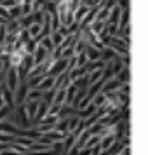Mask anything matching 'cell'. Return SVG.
Listing matches in <instances>:
<instances>
[{
	"label": "cell",
	"instance_id": "5",
	"mask_svg": "<svg viewBox=\"0 0 148 155\" xmlns=\"http://www.w3.org/2000/svg\"><path fill=\"white\" fill-rule=\"evenodd\" d=\"M9 12V19H19L21 18V4H14L12 7L7 9Z\"/></svg>",
	"mask_w": 148,
	"mask_h": 155
},
{
	"label": "cell",
	"instance_id": "8",
	"mask_svg": "<svg viewBox=\"0 0 148 155\" xmlns=\"http://www.w3.org/2000/svg\"><path fill=\"white\" fill-rule=\"evenodd\" d=\"M23 49H25V52H26V54H33V52H35V49H37V42L33 40V38H30L26 44H23Z\"/></svg>",
	"mask_w": 148,
	"mask_h": 155
},
{
	"label": "cell",
	"instance_id": "4",
	"mask_svg": "<svg viewBox=\"0 0 148 155\" xmlns=\"http://www.w3.org/2000/svg\"><path fill=\"white\" fill-rule=\"evenodd\" d=\"M87 11H89V7L85 5V4H80L77 7V11L73 12V21H77V23H80V19L84 18L85 14H87Z\"/></svg>",
	"mask_w": 148,
	"mask_h": 155
},
{
	"label": "cell",
	"instance_id": "12",
	"mask_svg": "<svg viewBox=\"0 0 148 155\" xmlns=\"http://www.w3.org/2000/svg\"><path fill=\"white\" fill-rule=\"evenodd\" d=\"M45 2H56V0H45Z\"/></svg>",
	"mask_w": 148,
	"mask_h": 155
},
{
	"label": "cell",
	"instance_id": "11",
	"mask_svg": "<svg viewBox=\"0 0 148 155\" xmlns=\"http://www.w3.org/2000/svg\"><path fill=\"white\" fill-rule=\"evenodd\" d=\"M112 140H113V138H108V140H105L103 143H101V148H106L108 145H110V143H112Z\"/></svg>",
	"mask_w": 148,
	"mask_h": 155
},
{
	"label": "cell",
	"instance_id": "2",
	"mask_svg": "<svg viewBox=\"0 0 148 155\" xmlns=\"http://www.w3.org/2000/svg\"><path fill=\"white\" fill-rule=\"evenodd\" d=\"M85 56H87V61H96V59H101V51L96 49V47H91V45H87L84 49Z\"/></svg>",
	"mask_w": 148,
	"mask_h": 155
},
{
	"label": "cell",
	"instance_id": "7",
	"mask_svg": "<svg viewBox=\"0 0 148 155\" xmlns=\"http://www.w3.org/2000/svg\"><path fill=\"white\" fill-rule=\"evenodd\" d=\"M44 91H38V89H30V92H26V101H40L42 99Z\"/></svg>",
	"mask_w": 148,
	"mask_h": 155
},
{
	"label": "cell",
	"instance_id": "10",
	"mask_svg": "<svg viewBox=\"0 0 148 155\" xmlns=\"http://www.w3.org/2000/svg\"><path fill=\"white\" fill-rule=\"evenodd\" d=\"M11 106H7V105H4V106H0V120L4 119V117H7L9 113H11Z\"/></svg>",
	"mask_w": 148,
	"mask_h": 155
},
{
	"label": "cell",
	"instance_id": "6",
	"mask_svg": "<svg viewBox=\"0 0 148 155\" xmlns=\"http://www.w3.org/2000/svg\"><path fill=\"white\" fill-rule=\"evenodd\" d=\"M21 30V26H19V21L18 19H9L7 25H5V31L7 33H18Z\"/></svg>",
	"mask_w": 148,
	"mask_h": 155
},
{
	"label": "cell",
	"instance_id": "3",
	"mask_svg": "<svg viewBox=\"0 0 148 155\" xmlns=\"http://www.w3.org/2000/svg\"><path fill=\"white\" fill-rule=\"evenodd\" d=\"M115 58H119V54H117L112 47H103V49H101V59H103V61H113Z\"/></svg>",
	"mask_w": 148,
	"mask_h": 155
},
{
	"label": "cell",
	"instance_id": "1",
	"mask_svg": "<svg viewBox=\"0 0 148 155\" xmlns=\"http://www.w3.org/2000/svg\"><path fill=\"white\" fill-rule=\"evenodd\" d=\"M19 84V80H18V71L16 68H9V73H7V80H5V85L9 87V91H16V87Z\"/></svg>",
	"mask_w": 148,
	"mask_h": 155
},
{
	"label": "cell",
	"instance_id": "9",
	"mask_svg": "<svg viewBox=\"0 0 148 155\" xmlns=\"http://www.w3.org/2000/svg\"><path fill=\"white\" fill-rule=\"evenodd\" d=\"M38 44H40V45H42L44 49L49 52V54H51V51L54 49V44H52V40H51V37H44V38H42Z\"/></svg>",
	"mask_w": 148,
	"mask_h": 155
}]
</instances>
